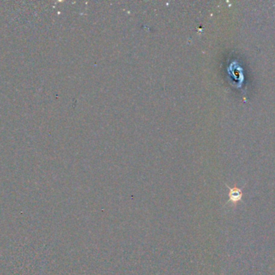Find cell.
<instances>
[{
	"label": "cell",
	"mask_w": 275,
	"mask_h": 275,
	"mask_svg": "<svg viewBox=\"0 0 275 275\" xmlns=\"http://www.w3.org/2000/svg\"><path fill=\"white\" fill-rule=\"evenodd\" d=\"M229 201L236 204L242 199V192L241 189L237 187H233V188L229 187Z\"/></svg>",
	"instance_id": "6da1fadb"
}]
</instances>
